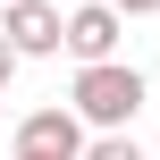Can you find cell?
<instances>
[{
  "label": "cell",
  "instance_id": "cell-1",
  "mask_svg": "<svg viewBox=\"0 0 160 160\" xmlns=\"http://www.w3.org/2000/svg\"><path fill=\"white\" fill-rule=\"evenodd\" d=\"M135 110H143V76L135 68H76V84H68V118L76 127H101V135H127L135 127Z\"/></svg>",
  "mask_w": 160,
  "mask_h": 160
},
{
  "label": "cell",
  "instance_id": "cell-2",
  "mask_svg": "<svg viewBox=\"0 0 160 160\" xmlns=\"http://www.w3.org/2000/svg\"><path fill=\"white\" fill-rule=\"evenodd\" d=\"M8 152L17 160H76L84 152V127H76L68 110H25L17 135H8Z\"/></svg>",
  "mask_w": 160,
  "mask_h": 160
},
{
  "label": "cell",
  "instance_id": "cell-3",
  "mask_svg": "<svg viewBox=\"0 0 160 160\" xmlns=\"http://www.w3.org/2000/svg\"><path fill=\"white\" fill-rule=\"evenodd\" d=\"M59 51H76V68H110L118 59V8L84 0L76 17H59Z\"/></svg>",
  "mask_w": 160,
  "mask_h": 160
},
{
  "label": "cell",
  "instance_id": "cell-4",
  "mask_svg": "<svg viewBox=\"0 0 160 160\" xmlns=\"http://www.w3.org/2000/svg\"><path fill=\"white\" fill-rule=\"evenodd\" d=\"M0 42H8V59H51L59 51V8L51 0H8L0 8Z\"/></svg>",
  "mask_w": 160,
  "mask_h": 160
},
{
  "label": "cell",
  "instance_id": "cell-5",
  "mask_svg": "<svg viewBox=\"0 0 160 160\" xmlns=\"http://www.w3.org/2000/svg\"><path fill=\"white\" fill-rule=\"evenodd\" d=\"M76 160H143V152H135V135H93Z\"/></svg>",
  "mask_w": 160,
  "mask_h": 160
},
{
  "label": "cell",
  "instance_id": "cell-6",
  "mask_svg": "<svg viewBox=\"0 0 160 160\" xmlns=\"http://www.w3.org/2000/svg\"><path fill=\"white\" fill-rule=\"evenodd\" d=\"M101 8H118V17H152L160 0H101Z\"/></svg>",
  "mask_w": 160,
  "mask_h": 160
},
{
  "label": "cell",
  "instance_id": "cell-7",
  "mask_svg": "<svg viewBox=\"0 0 160 160\" xmlns=\"http://www.w3.org/2000/svg\"><path fill=\"white\" fill-rule=\"evenodd\" d=\"M8 76H17V59H8V42H0V84H8Z\"/></svg>",
  "mask_w": 160,
  "mask_h": 160
},
{
  "label": "cell",
  "instance_id": "cell-8",
  "mask_svg": "<svg viewBox=\"0 0 160 160\" xmlns=\"http://www.w3.org/2000/svg\"><path fill=\"white\" fill-rule=\"evenodd\" d=\"M152 84H160V68H152Z\"/></svg>",
  "mask_w": 160,
  "mask_h": 160
},
{
  "label": "cell",
  "instance_id": "cell-9",
  "mask_svg": "<svg viewBox=\"0 0 160 160\" xmlns=\"http://www.w3.org/2000/svg\"><path fill=\"white\" fill-rule=\"evenodd\" d=\"M0 8H8V0H0Z\"/></svg>",
  "mask_w": 160,
  "mask_h": 160
}]
</instances>
